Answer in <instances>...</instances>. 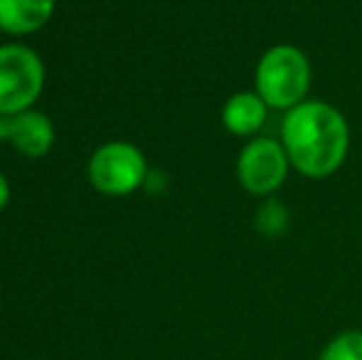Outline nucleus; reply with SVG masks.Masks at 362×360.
Returning <instances> with one entry per match:
<instances>
[{"instance_id":"obj_1","label":"nucleus","mask_w":362,"mask_h":360,"mask_svg":"<svg viewBox=\"0 0 362 360\" xmlns=\"http://www.w3.org/2000/svg\"><path fill=\"white\" fill-rule=\"evenodd\" d=\"M291 168L310 180L330 178L350 151V126L343 111L320 99H305L284 114L281 139Z\"/></svg>"},{"instance_id":"obj_2","label":"nucleus","mask_w":362,"mask_h":360,"mask_svg":"<svg viewBox=\"0 0 362 360\" xmlns=\"http://www.w3.org/2000/svg\"><path fill=\"white\" fill-rule=\"evenodd\" d=\"M313 69L310 59L296 45H274L259 57L254 69V91L269 104V109L291 111L308 99Z\"/></svg>"},{"instance_id":"obj_3","label":"nucleus","mask_w":362,"mask_h":360,"mask_svg":"<svg viewBox=\"0 0 362 360\" xmlns=\"http://www.w3.org/2000/svg\"><path fill=\"white\" fill-rule=\"evenodd\" d=\"M47 69L37 50L23 42L0 45V116L35 109Z\"/></svg>"},{"instance_id":"obj_4","label":"nucleus","mask_w":362,"mask_h":360,"mask_svg":"<svg viewBox=\"0 0 362 360\" xmlns=\"http://www.w3.org/2000/svg\"><path fill=\"white\" fill-rule=\"evenodd\" d=\"M148 161L139 146L129 141H109L91 153L86 163V178L101 195L124 197L136 192L148 180Z\"/></svg>"},{"instance_id":"obj_5","label":"nucleus","mask_w":362,"mask_h":360,"mask_svg":"<svg viewBox=\"0 0 362 360\" xmlns=\"http://www.w3.org/2000/svg\"><path fill=\"white\" fill-rule=\"evenodd\" d=\"M291 161L284 144L272 136H254L237 156V180L249 195L272 197L288 178Z\"/></svg>"},{"instance_id":"obj_6","label":"nucleus","mask_w":362,"mask_h":360,"mask_svg":"<svg viewBox=\"0 0 362 360\" xmlns=\"http://www.w3.org/2000/svg\"><path fill=\"white\" fill-rule=\"evenodd\" d=\"M5 134H8V144L25 158H45L57 141L52 119L40 109L5 116Z\"/></svg>"},{"instance_id":"obj_7","label":"nucleus","mask_w":362,"mask_h":360,"mask_svg":"<svg viewBox=\"0 0 362 360\" xmlns=\"http://www.w3.org/2000/svg\"><path fill=\"white\" fill-rule=\"evenodd\" d=\"M269 119V104L257 91H234L222 106V126L232 136L254 139Z\"/></svg>"},{"instance_id":"obj_8","label":"nucleus","mask_w":362,"mask_h":360,"mask_svg":"<svg viewBox=\"0 0 362 360\" xmlns=\"http://www.w3.org/2000/svg\"><path fill=\"white\" fill-rule=\"evenodd\" d=\"M57 0H0V33L25 37L54 18Z\"/></svg>"},{"instance_id":"obj_9","label":"nucleus","mask_w":362,"mask_h":360,"mask_svg":"<svg viewBox=\"0 0 362 360\" xmlns=\"http://www.w3.org/2000/svg\"><path fill=\"white\" fill-rule=\"evenodd\" d=\"M318 360H362V331L350 328L333 336L320 351Z\"/></svg>"},{"instance_id":"obj_10","label":"nucleus","mask_w":362,"mask_h":360,"mask_svg":"<svg viewBox=\"0 0 362 360\" xmlns=\"http://www.w3.org/2000/svg\"><path fill=\"white\" fill-rule=\"evenodd\" d=\"M288 227V210L281 202L269 197L257 212V232H262L264 237H279L284 235Z\"/></svg>"},{"instance_id":"obj_11","label":"nucleus","mask_w":362,"mask_h":360,"mask_svg":"<svg viewBox=\"0 0 362 360\" xmlns=\"http://www.w3.org/2000/svg\"><path fill=\"white\" fill-rule=\"evenodd\" d=\"M8 202H10V182L5 178L3 170H0V212L8 207Z\"/></svg>"},{"instance_id":"obj_12","label":"nucleus","mask_w":362,"mask_h":360,"mask_svg":"<svg viewBox=\"0 0 362 360\" xmlns=\"http://www.w3.org/2000/svg\"><path fill=\"white\" fill-rule=\"evenodd\" d=\"M8 144V134H5V116H0V146Z\"/></svg>"},{"instance_id":"obj_13","label":"nucleus","mask_w":362,"mask_h":360,"mask_svg":"<svg viewBox=\"0 0 362 360\" xmlns=\"http://www.w3.org/2000/svg\"><path fill=\"white\" fill-rule=\"evenodd\" d=\"M0 308H3V296H0Z\"/></svg>"}]
</instances>
